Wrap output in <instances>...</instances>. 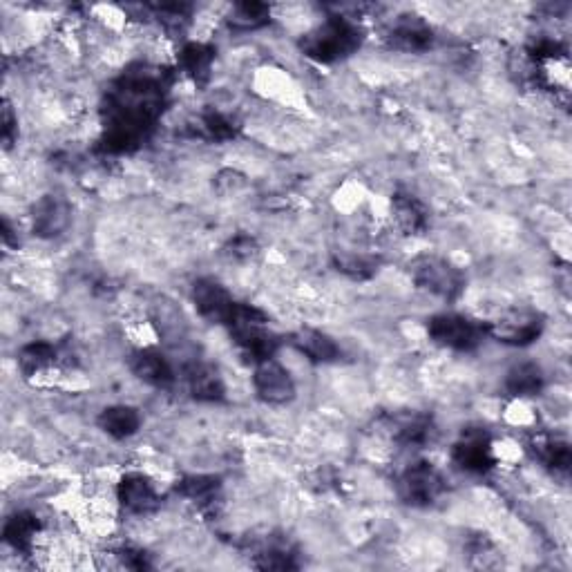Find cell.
Wrapping results in <instances>:
<instances>
[{
    "instance_id": "cell-1",
    "label": "cell",
    "mask_w": 572,
    "mask_h": 572,
    "mask_svg": "<svg viewBox=\"0 0 572 572\" xmlns=\"http://www.w3.org/2000/svg\"><path fill=\"white\" fill-rule=\"evenodd\" d=\"M170 76L155 65H132L106 94L101 150L128 155L146 139L166 108Z\"/></svg>"
},
{
    "instance_id": "cell-2",
    "label": "cell",
    "mask_w": 572,
    "mask_h": 572,
    "mask_svg": "<svg viewBox=\"0 0 572 572\" xmlns=\"http://www.w3.org/2000/svg\"><path fill=\"white\" fill-rule=\"evenodd\" d=\"M362 43V30L345 16H329L316 30L304 34L302 52L318 63H336L354 54Z\"/></svg>"
},
{
    "instance_id": "cell-3",
    "label": "cell",
    "mask_w": 572,
    "mask_h": 572,
    "mask_svg": "<svg viewBox=\"0 0 572 572\" xmlns=\"http://www.w3.org/2000/svg\"><path fill=\"white\" fill-rule=\"evenodd\" d=\"M543 327H546V318L537 309L512 307L485 322V336L508 347H528L541 338Z\"/></svg>"
},
{
    "instance_id": "cell-4",
    "label": "cell",
    "mask_w": 572,
    "mask_h": 572,
    "mask_svg": "<svg viewBox=\"0 0 572 572\" xmlns=\"http://www.w3.org/2000/svg\"><path fill=\"white\" fill-rule=\"evenodd\" d=\"M412 280L418 289L436 295V298L454 302L465 291V275L452 262L436 255H423L412 264Z\"/></svg>"
},
{
    "instance_id": "cell-5",
    "label": "cell",
    "mask_w": 572,
    "mask_h": 572,
    "mask_svg": "<svg viewBox=\"0 0 572 572\" xmlns=\"http://www.w3.org/2000/svg\"><path fill=\"white\" fill-rule=\"evenodd\" d=\"M427 333L436 345L454 351H474L483 342L485 324L461 313H441L427 322Z\"/></svg>"
},
{
    "instance_id": "cell-6",
    "label": "cell",
    "mask_w": 572,
    "mask_h": 572,
    "mask_svg": "<svg viewBox=\"0 0 572 572\" xmlns=\"http://www.w3.org/2000/svg\"><path fill=\"white\" fill-rule=\"evenodd\" d=\"M398 492L407 505L427 508V505H434L441 499L445 492V479L429 461H416L400 474Z\"/></svg>"
},
{
    "instance_id": "cell-7",
    "label": "cell",
    "mask_w": 572,
    "mask_h": 572,
    "mask_svg": "<svg viewBox=\"0 0 572 572\" xmlns=\"http://www.w3.org/2000/svg\"><path fill=\"white\" fill-rule=\"evenodd\" d=\"M452 459L465 472L472 474L490 472L492 467L497 465V459H494L492 436L488 434V429L483 427L463 429L459 441L452 447Z\"/></svg>"
},
{
    "instance_id": "cell-8",
    "label": "cell",
    "mask_w": 572,
    "mask_h": 572,
    "mask_svg": "<svg viewBox=\"0 0 572 572\" xmlns=\"http://www.w3.org/2000/svg\"><path fill=\"white\" fill-rule=\"evenodd\" d=\"M190 298H193V304L199 316L211 324H222V327H226L237 307V300L226 291V286H222L217 280H211V278L197 280L193 284V293H190Z\"/></svg>"
},
{
    "instance_id": "cell-9",
    "label": "cell",
    "mask_w": 572,
    "mask_h": 572,
    "mask_svg": "<svg viewBox=\"0 0 572 572\" xmlns=\"http://www.w3.org/2000/svg\"><path fill=\"white\" fill-rule=\"evenodd\" d=\"M255 394L266 405H286L295 398V383L289 371L275 360H266L255 365L253 374Z\"/></svg>"
},
{
    "instance_id": "cell-10",
    "label": "cell",
    "mask_w": 572,
    "mask_h": 572,
    "mask_svg": "<svg viewBox=\"0 0 572 572\" xmlns=\"http://www.w3.org/2000/svg\"><path fill=\"white\" fill-rule=\"evenodd\" d=\"M72 224L70 202L61 195H45L32 208V228L43 240H54Z\"/></svg>"
},
{
    "instance_id": "cell-11",
    "label": "cell",
    "mask_w": 572,
    "mask_h": 572,
    "mask_svg": "<svg viewBox=\"0 0 572 572\" xmlns=\"http://www.w3.org/2000/svg\"><path fill=\"white\" fill-rule=\"evenodd\" d=\"M117 499L130 514H150L161 505V497L146 474L128 472L117 485Z\"/></svg>"
},
{
    "instance_id": "cell-12",
    "label": "cell",
    "mask_w": 572,
    "mask_h": 572,
    "mask_svg": "<svg viewBox=\"0 0 572 572\" xmlns=\"http://www.w3.org/2000/svg\"><path fill=\"white\" fill-rule=\"evenodd\" d=\"M231 338L235 342L240 356L251 362V365H260V362L273 360V356L278 354L280 349V338L275 336L273 331H269V324H257V327L240 329L231 333Z\"/></svg>"
},
{
    "instance_id": "cell-13",
    "label": "cell",
    "mask_w": 572,
    "mask_h": 572,
    "mask_svg": "<svg viewBox=\"0 0 572 572\" xmlns=\"http://www.w3.org/2000/svg\"><path fill=\"white\" fill-rule=\"evenodd\" d=\"M130 371L141 380V383L157 389H166L173 385L175 380V371L173 365H170V360L155 347L137 349L135 354L130 356Z\"/></svg>"
},
{
    "instance_id": "cell-14",
    "label": "cell",
    "mask_w": 572,
    "mask_h": 572,
    "mask_svg": "<svg viewBox=\"0 0 572 572\" xmlns=\"http://www.w3.org/2000/svg\"><path fill=\"white\" fill-rule=\"evenodd\" d=\"M389 45L398 52H425L434 43V32L421 16H400L387 34Z\"/></svg>"
},
{
    "instance_id": "cell-15",
    "label": "cell",
    "mask_w": 572,
    "mask_h": 572,
    "mask_svg": "<svg viewBox=\"0 0 572 572\" xmlns=\"http://www.w3.org/2000/svg\"><path fill=\"white\" fill-rule=\"evenodd\" d=\"M392 441L403 447H425L434 438V423L427 414L407 412L392 416L387 423Z\"/></svg>"
},
{
    "instance_id": "cell-16",
    "label": "cell",
    "mask_w": 572,
    "mask_h": 572,
    "mask_svg": "<svg viewBox=\"0 0 572 572\" xmlns=\"http://www.w3.org/2000/svg\"><path fill=\"white\" fill-rule=\"evenodd\" d=\"M291 345L298 349L304 358L316 362V365H329V362H336L342 354L338 342L318 329L295 331L291 336Z\"/></svg>"
},
{
    "instance_id": "cell-17",
    "label": "cell",
    "mask_w": 572,
    "mask_h": 572,
    "mask_svg": "<svg viewBox=\"0 0 572 572\" xmlns=\"http://www.w3.org/2000/svg\"><path fill=\"white\" fill-rule=\"evenodd\" d=\"M186 385L188 392L199 403H219L226 396L224 378L219 376V371L204 362L188 367L186 371Z\"/></svg>"
},
{
    "instance_id": "cell-18",
    "label": "cell",
    "mask_w": 572,
    "mask_h": 572,
    "mask_svg": "<svg viewBox=\"0 0 572 572\" xmlns=\"http://www.w3.org/2000/svg\"><path fill=\"white\" fill-rule=\"evenodd\" d=\"M392 217L400 233L418 235L429 224L427 206L412 193H396L392 197Z\"/></svg>"
},
{
    "instance_id": "cell-19",
    "label": "cell",
    "mask_w": 572,
    "mask_h": 572,
    "mask_svg": "<svg viewBox=\"0 0 572 572\" xmlns=\"http://www.w3.org/2000/svg\"><path fill=\"white\" fill-rule=\"evenodd\" d=\"M530 452L537 461L546 465L548 470H552L555 474H568L570 463H572V454H570V445L564 441V438H557V436H550V434L532 436L530 438Z\"/></svg>"
},
{
    "instance_id": "cell-20",
    "label": "cell",
    "mask_w": 572,
    "mask_h": 572,
    "mask_svg": "<svg viewBox=\"0 0 572 572\" xmlns=\"http://www.w3.org/2000/svg\"><path fill=\"white\" fill-rule=\"evenodd\" d=\"M505 392L514 398H530L541 394L543 385H546V376L535 362H519L514 365L508 376H505Z\"/></svg>"
},
{
    "instance_id": "cell-21",
    "label": "cell",
    "mask_w": 572,
    "mask_h": 572,
    "mask_svg": "<svg viewBox=\"0 0 572 572\" xmlns=\"http://www.w3.org/2000/svg\"><path fill=\"white\" fill-rule=\"evenodd\" d=\"M215 54V47L208 43H186L179 52V68L195 83H206L211 79Z\"/></svg>"
},
{
    "instance_id": "cell-22",
    "label": "cell",
    "mask_w": 572,
    "mask_h": 572,
    "mask_svg": "<svg viewBox=\"0 0 572 572\" xmlns=\"http://www.w3.org/2000/svg\"><path fill=\"white\" fill-rule=\"evenodd\" d=\"M99 427L108 436L117 438V441H123V438H130L139 432L141 416L135 407L112 405V407H106L101 412Z\"/></svg>"
},
{
    "instance_id": "cell-23",
    "label": "cell",
    "mask_w": 572,
    "mask_h": 572,
    "mask_svg": "<svg viewBox=\"0 0 572 572\" xmlns=\"http://www.w3.org/2000/svg\"><path fill=\"white\" fill-rule=\"evenodd\" d=\"M41 523L30 512H16L7 519L3 537L7 546H12L16 552H30L34 548V541Z\"/></svg>"
},
{
    "instance_id": "cell-24",
    "label": "cell",
    "mask_w": 572,
    "mask_h": 572,
    "mask_svg": "<svg viewBox=\"0 0 572 572\" xmlns=\"http://www.w3.org/2000/svg\"><path fill=\"white\" fill-rule=\"evenodd\" d=\"M59 362V347L52 342H30L18 354V365L25 376H36Z\"/></svg>"
},
{
    "instance_id": "cell-25",
    "label": "cell",
    "mask_w": 572,
    "mask_h": 572,
    "mask_svg": "<svg viewBox=\"0 0 572 572\" xmlns=\"http://www.w3.org/2000/svg\"><path fill=\"white\" fill-rule=\"evenodd\" d=\"M219 490H222V481L211 474H190L177 483V492L181 497L199 505L213 503Z\"/></svg>"
},
{
    "instance_id": "cell-26",
    "label": "cell",
    "mask_w": 572,
    "mask_h": 572,
    "mask_svg": "<svg viewBox=\"0 0 572 572\" xmlns=\"http://www.w3.org/2000/svg\"><path fill=\"white\" fill-rule=\"evenodd\" d=\"M226 23L237 32H253L271 23V7L264 3H237L228 14Z\"/></svg>"
},
{
    "instance_id": "cell-27",
    "label": "cell",
    "mask_w": 572,
    "mask_h": 572,
    "mask_svg": "<svg viewBox=\"0 0 572 572\" xmlns=\"http://www.w3.org/2000/svg\"><path fill=\"white\" fill-rule=\"evenodd\" d=\"M376 262L367 255H356V253H345L336 257V269L340 273L349 275L351 280H367L376 273Z\"/></svg>"
},
{
    "instance_id": "cell-28",
    "label": "cell",
    "mask_w": 572,
    "mask_h": 572,
    "mask_svg": "<svg viewBox=\"0 0 572 572\" xmlns=\"http://www.w3.org/2000/svg\"><path fill=\"white\" fill-rule=\"evenodd\" d=\"M255 566L262 570H295L298 568L293 552L286 546H280V543H273V546L264 548L260 555H257Z\"/></svg>"
},
{
    "instance_id": "cell-29",
    "label": "cell",
    "mask_w": 572,
    "mask_h": 572,
    "mask_svg": "<svg viewBox=\"0 0 572 572\" xmlns=\"http://www.w3.org/2000/svg\"><path fill=\"white\" fill-rule=\"evenodd\" d=\"M199 126H202V132L211 141H231L237 135L235 123L222 112H206L202 121H199Z\"/></svg>"
},
{
    "instance_id": "cell-30",
    "label": "cell",
    "mask_w": 572,
    "mask_h": 572,
    "mask_svg": "<svg viewBox=\"0 0 572 572\" xmlns=\"http://www.w3.org/2000/svg\"><path fill=\"white\" fill-rule=\"evenodd\" d=\"M467 550H470V559L472 566L476 568H494L499 566V555L494 550L492 543L483 537H476L470 543H467Z\"/></svg>"
},
{
    "instance_id": "cell-31",
    "label": "cell",
    "mask_w": 572,
    "mask_h": 572,
    "mask_svg": "<svg viewBox=\"0 0 572 572\" xmlns=\"http://www.w3.org/2000/svg\"><path fill=\"white\" fill-rule=\"evenodd\" d=\"M157 21L168 30H181L188 23L190 7L188 5H157Z\"/></svg>"
},
{
    "instance_id": "cell-32",
    "label": "cell",
    "mask_w": 572,
    "mask_h": 572,
    "mask_svg": "<svg viewBox=\"0 0 572 572\" xmlns=\"http://www.w3.org/2000/svg\"><path fill=\"white\" fill-rule=\"evenodd\" d=\"M224 253L231 257V260H237V262L253 260V257L257 255V242L253 240L251 235H235L224 246Z\"/></svg>"
},
{
    "instance_id": "cell-33",
    "label": "cell",
    "mask_w": 572,
    "mask_h": 572,
    "mask_svg": "<svg viewBox=\"0 0 572 572\" xmlns=\"http://www.w3.org/2000/svg\"><path fill=\"white\" fill-rule=\"evenodd\" d=\"M114 557L119 559V566H121V568H130V570L150 568L148 555H146V552H143V550H139V548H132V546L119 548L117 552H114Z\"/></svg>"
},
{
    "instance_id": "cell-34",
    "label": "cell",
    "mask_w": 572,
    "mask_h": 572,
    "mask_svg": "<svg viewBox=\"0 0 572 572\" xmlns=\"http://www.w3.org/2000/svg\"><path fill=\"white\" fill-rule=\"evenodd\" d=\"M215 186L219 193H237V190L246 186V177L237 173V170H224V173H219L215 179Z\"/></svg>"
},
{
    "instance_id": "cell-35",
    "label": "cell",
    "mask_w": 572,
    "mask_h": 572,
    "mask_svg": "<svg viewBox=\"0 0 572 572\" xmlns=\"http://www.w3.org/2000/svg\"><path fill=\"white\" fill-rule=\"evenodd\" d=\"M0 135H3V143L9 148L12 146V141L18 135V119L14 117L12 108H9V103H5L3 108V130H0Z\"/></svg>"
}]
</instances>
